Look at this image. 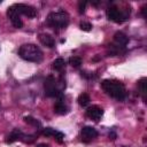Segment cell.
<instances>
[{
	"label": "cell",
	"mask_w": 147,
	"mask_h": 147,
	"mask_svg": "<svg viewBox=\"0 0 147 147\" xmlns=\"http://www.w3.org/2000/svg\"><path fill=\"white\" fill-rule=\"evenodd\" d=\"M101 87L109 96H111L116 100H119V101L123 100L126 95V91H125L124 85L118 80L105 79L101 83Z\"/></svg>",
	"instance_id": "obj_1"
},
{
	"label": "cell",
	"mask_w": 147,
	"mask_h": 147,
	"mask_svg": "<svg viewBox=\"0 0 147 147\" xmlns=\"http://www.w3.org/2000/svg\"><path fill=\"white\" fill-rule=\"evenodd\" d=\"M18 55L30 62H39L42 57V53L39 47L34 44H24L18 49Z\"/></svg>",
	"instance_id": "obj_2"
},
{
	"label": "cell",
	"mask_w": 147,
	"mask_h": 147,
	"mask_svg": "<svg viewBox=\"0 0 147 147\" xmlns=\"http://www.w3.org/2000/svg\"><path fill=\"white\" fill-rule=\"evenodd\" d=\"M47 23L49 26L56 29V28H65L69 24V15L64 10H60L56 13H51L47 16Z\"/></svg>",
	"instance_id": "obj_3"
},
{
	"label": "cell",
	"mask_w": 147,
	"mask_h": 147,
	"mask_svg": "<svg viewBox=\"0 0 147 147\" xmlns=\"http://www.w3.org/2000/svg\"><path fill=\"white\" fill-rule=\"evenodd\" d=\"M44 88H45V94L49 98H54V96H59L62 94V92H60L56 88V80L53 76H48L45 82H44Z\"/></svg>",
	"instance_id": "obj_4"
},
{
	"label": "cell",
	"mask_w": 147,
	"mask_h": 147,
	"mask_svg": "<svg viewBox=\"0 0 147 147\" xmlns=\"http://www.w3.org/2000/svg\"><path fill=\"white\" fill-rule=\"evenodd\" d=\"M7 15H8V17H9L11 24H13L16 29H21V28L23 26V22H22L21 17H20L21 14L18 13V10H17V8H16V5H13V6L8 7V9H7Z\"/></svg>",
	"instance_id": "obj_5"
},
{
	"label": "cell",
	"mask_w": 147,
	"mask_h": 147,
	"mask_svg": "<svg viewBox=\"0 0 147 147\" xmlns=\"http://www.w3.org/2000/svg\"><path fill=\"white\" fill-rule=\"evenodd\" d=\"M107 16L110 21H113L115 23H122L126 20V16L117 7H109L107 9Z\"/></svg>",
	"instance_id": "obj_6"
},
{
	"label": "cell",
	"mask_w": 147,
	"mask_h": 147,
	"mask_svg": "<svg viewBox=\"0 0 147 147\" xmlns=\"http://www.w3.org/2000/svg\"><path fill=\"white\" fill-rule=\"evenodd\" d=\"M80 136H82V140L84 142H90L98 136V131L92 126H85L82 129Z\"/></svg>",
	"instance_id": "obj_7"
},
{
	"label": "cell",
	"mask_w": 147,
	"mask_h": 147,
	"mask_svg": "<svg viewBox=\"0 0 147 147\" xmlns=\"http://www.w3.org/2000/svg\"><path fill=\"white\" fill-rule=\"evenodd\" d=\"M16 8H17L20 14H23V15L30 17V18H32L37 15V10L32 6H29V5H25V3H16Z\"/></svg>",
	"instance_id": "obj_8"
},
{
	"label": "cell",
	"mask_w": 147,
	"mask_h": 147,
	"mask_svg": "<svg viewBox=\"0 0 147 147\" xmlns=\"http://www.w3.org/2000/svg\"><path fill=\"white\" fill-rule=\"evenodd\" d=\"M102 114H103V110L99 106H91L86 110V116L93 121H99L100 117L102 116Z\"/></svg>",
	"instance_id": "obj_9"
},
{
	"label": "cell",
	"mask_w": 147,
	"mask_h": 147,
	"mask_svg": "<svg viewBox=\"0 0 147 147\" xmlns=\"http://www.w3.org/2000/svg\"><path fill=\"white\" fill-rule=\"evenodd\" d=\"M39 40H40V42H41L44 46H46V47H48V48H53V47L55 46V40H54V38H53L51 34H48V33H40V34H39Z\"/></svg>",
	"instance_id": "obj_10"
},
{
	"label": "cell",
	"mask_w": 147,
	"mask_h": 147,
	"mask_svg": "<svg viewBox=\"0 0 147 147\" xmlns=\"http://www.w3.org/2000/svg\"><path fill=\"white\" fill-rule=\"evenodd\" d=\"M22 134H23V133H22L21 130L14 129V130L10 132V134H8V136L6 137V142H7V144H11V142H14V141H16V140H21Z\"/></svg>",
	"instance_id": "obj_11"
},
{
	"label": "cell",
	"mask_w": 147,
	"mask_h": 147,
	"mask_svg": "<svg viewBox=\"0 0 147 147\" xmlns=\"http://www.w3.org/2000/svg\"><path fill=\"white\" fill-rule=\"evenodd\" d=\"M114 40L118 44V46H125L127 42H129V38L121 31H117L115 34H114Z\"/></svg>",
	"instance_id": "obj_12"
},
{
	"label": "cell",
	"mask_w": 147,
	"mask_h": 147,
	"mask_svg": "<svg viewBox=\"0 0 147 147\" xmlns=\"http://www.w3.org/2000/svg\"><path fill=\"white\" fill-rule=\"evenodd\" d=\"M54 113L59 114V115H64V114L68 113V108H67V106L62 101H57L54 105Z\"/></svg>",
	"instance_id": "obj_13"
},
{
	"label": "cell",
	"mask_w": 147,
	"mask_h": 147,
	"mask_svg": "<svg viewBox=\"0 0 147 147\" xmlns=\"http://www.w3.org/2000/svg\"><path fill=\"white\" fill-rule=\"evenodd\" d=\"M138 86L140 90V93L142 95V99L146 100V93H147V79L144 77L138 82Z\"/></svg>",
	"instance_id": "obj_14"
},
{
	"label": "cell",
	"mask_w": 147,
	"mask_h": 147,
	"mask_svg": "<svg viewBox=\"0 0 147 147\" xmlns=\"http://www.w3.org/2000/svg\"><path fill=\"white\" fill-rule=\"evenodd\" d=\"M64 64H65L64 60H63L62 57H59V59H56V60L53 61L52 68H53L54 70H56V71H60V70H62V69L64 68Z\"/></svg>",
	"instance_id": "obj_15"
},
{
	"label": "cell",
	"mask_w": 147,
	"mask_h": 147,
	"mask_svg": "<svg viewBox=\"0 0 147 147\" xmlns=\"http://www.w3.org/2000/svg\"><path fill=\"white\" fill-rule=\"evenodd\" d=\"M78 103H79V106H82V107H86L88 103H90V101H91V99H90V95L87 94V93H82L79 96H78Z\"/></svg>",
	"instance_id": "obj_16"
},
{
	"label": "cell",
	"mask_w": 147,
	"mask_h": 147,
	"mask_svg": "<svg viewBox=\"0 0 147 147\" xmlns=\"http://www.w3.org/2000/svg\"><path fill=\"white\" fill-rule=\"evenodd\" d=\"M69 64L75 67V68H78L80 64H82V59L78 57V56H71L69 59Z\"/></svg>",
	"instance_id": "obj_17"
},
{
	"label": "cell",
	"mask_w": 147,
	"mask_h": 147,
	"mask_svg": "<svg viewBox=\"0 0 147 147\" xmlns=\"http://www.w3.org/2000/svg\"><path fill=\"white\" fill-rule=\"evenodd\" d=\"M24 122L28 123V124H30V125H33V126H40L41 125L39 121H37L36 118H33L31 116H25L24 117Z\"/></svg>",
	"instance_id": "obj_18"
},
{
	"label": "cell",
	"mask_w": 147,
	"mask_h": 147,
	"mask_svg": "<svg viewBox=\"0 0 147 147\" xmlns=\"http://www.w3.org/2000/svg\"><path fill=\"white\" fill-rule=\"evenodd\" d=\"M21 140L23 142H25V144H32L36 140V136H33V134H28V136L26 134H22Z\"/></svg>",
	"instance_id": "obj_19"
},
{
	"label": "cell",
	"mask_w": 147,
	"mask_h": 147,
	"mask_svg": "<svg viewBox=\"0 0 147 147\" xmlns=\"http://www.w3.org/2000/svg\"><path fill=\"white\" fill-rule=\"evenodd\" d=\"M79 28H80V30L88 32V31H91V30H92V24H91L90 22H80Z\"/></svg>",
	"instance_id": "obj_20"
},
{
	"label": "cell",
	"mask_w": 147,
	"mask_h": 147,
	"mask_svg": "<svg viewBox=\"0 0 147 147\" xmlns=\"http://www.w3.org/2000/svg\"><path fill=\"white\" fill-rule=\"evenodd\" d=\"M55 132H56V131H55L54 129H52V127H46V129L42 130V136H45V137H51V136H54Z\"/></svg>",
	"instance_id": "obj_21"
},
{
	"label": "cell",
	"mask_w": 147,
	"mask_h": 147,
	"mask_svg": "<svg viewBox=\"0 0 147 147\" xmlns=\"http://www.w3.org/2000/svg\"><path fill=\"white\" fill-rule=\"evenodd\" d=\"M54 137H55V140L57 141V142H62L63 141V138H64V134L61 132V131H56L55 133H54Z\"/></svg>",
	"instance_id": "obj_22"
},
{
	"label": "cell",
	"mask_w": 147,
	"mask_h": 147,
	"mask_svg": "<svg viewBox=\"0 0 147 147\" xmlns=\"http://www.w3.org/2000/svg\"><path fill=\"white\" fill-rule=\"evenodd\" d=\"M86 5H87L86 1H79V3H78V11H79V14H83L85 11Z\"/></svg>",
	"instance_id": "obj_23"
},
{
	"label": "cell",
	"mask_w": 147,
	"mask_h": 147,
	"mask_svg": "<svg viewBox=\"0 0 147 147\" xmlns=\"http://www.w3.org/2000/svg\"><path fill=\"white\" fill-rule=\"evenodd\" d=\"M146 9H147V5H145V6L141 7V14H142V16H144L145 18L147 17V15H146Z\"/></svg>",
	"instance_id": "obj_24"
},
{
	"label": "cell",
	"mask_w": 147,
	"mask_h": 147,
	"mask_svg": "<svg viewBox=\"0 0 147 147\" xmlns=\"http://www.w3.org/2000/svg\"><path fill=\"white\" fill-rule=\"evenodd\" d=\"M109 139H111V140H115L116 139V133L114 131H110L109 132Z\"/></svg>",
	"instance_id": "obj_25"
},
{
	"label": "cell",
	"mask_w": 147,
	"mask_h": 147,
	"mask_svg": "<svg viewBox=\"0 0 147 147\" xmlns=\"http://www.w3.org/2000/svg\"><path fill=\"white\" fill-rule=\"evenodd\" d=\"M37 147H49V146H48L47 144H38Z\"/></svg>",
	"instance_id": "obj_26"
},
{
	"label": "cell",
	"mask_w": 147,
	"mask_h": 147,
	"mask_svg": "<svg viewBox=\"0 0 147 147\" xmlns=\"http://www.w3.org/2000/svg\"><path fill=\"white\" fill-rule=\"evenodd\" d=\"M91 3H92V5H93V6H98V5H99V3H100V1H92V2H91Z\"/></svg>",
	"instance_id": "obj_27"
},
{
	"label": "cell",
	"mask_w": 147,
	"mask_h": 147,
	"mask_svg": "<svg viewBox=\"0 0 147 147\" xmlns=\"http://www.w3.org/2000/svg\"><path fill=\"white\" fill-rule=\"evenodd\" d=\"M0 3H1V0H0Z\"/></svg>",
	"instance_id": "obj_28"
}]
</instances>
